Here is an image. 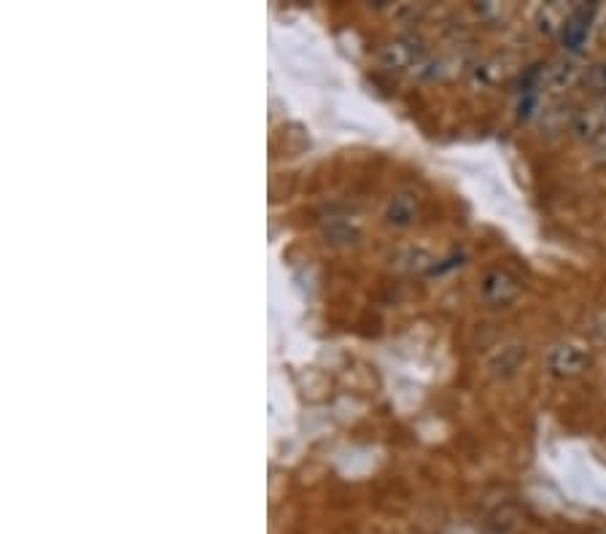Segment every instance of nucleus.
Listing matches in <instances>:
<instances>
[{
    "instance_id": "nucleus-1",
    "label": "nucleus",
    "mask_w": 606,
    "mask_h": 534,
    "mask_svg": "<svg viewBox=\"0 0 606 534\" xmlns=\"http://www.w3.org/2000/svg\"><path fill=\"white\" fill-rule=\"evenodd\" d=\"M577 133L582 138H601L606 133V98H598L577 116Z\"/></svg>"
},
{
    "instance_id": "nucleus-2",
    "label": "nucleus",
    "mask_w": 606,
    "mask_h": 534,
    "mask_svg": "<svg viewBox=\"0 0 606 534\" xmlns=\"http://www.w3.org/2000/svg\"><path fill=\"white\" fill-rule=\"evenodd\" d=\"M582 365H585V354L577 348H566V351H558L553 356V367L561 373H577V370H582Z\"/></svg>"
},
{
    "instance_id": "nucleus-3",
    "label": "nucleus",
    "mask_w": 606,
    "mask_h": 534,
    "mask_svg": "<svg viewBox=\"0 0 606 534\" xmlns=\"http://www.w3.org/2000/svg\"><path fill=\"white\" fill-rule=\"evenodd\" d=\"M488 294H491L493 300H510L512 294H515V286L510 284V278L507 276H493L491 281H488Z\"/></svg>"
},
{
    "instance_id": "nucleus-4",
    "label": "nucleus",
    "mask_w": 606,
    "mask_h": 534,
    "mask_svg": "<svg viewBox=\"0 0 606 534\" xmlns=\"http://www.w3.org/2000/svg\"><path fill=\"white\" fill-rule=\"evenodd\" d=\"M585 84H588L590 92H596V95L606 98V63L593 65V68L588 71V79H585Z\"/></svg>"
},
{
    "instance_id": "nucleus-5",
    "label": "nucleus",
    "mask_w": 606,
    "mask_h": 534,
    "mask_svg": "<svg viewBox=\"0 0 606 534\" xmlns=\"http://www.w3.org/2000/svg\"><path fill=\"white\" fill-rule=\"evenodd\" d=\"M598 149H601V154H604V157H606V133L601 135V138H598Z\"/></svg>"
},
{
    "instance_id": "nucleus-6",
    "label": "nucleus",
    "mask_w": 606,
    "mask_h": 534,
    "mask_svg": "<svg viewBox=\"0 0 606 534\" xmlns=\"http://www.w3.org/2000/svg\"><path fill=\"white\" fill-rule=\"evenodd\" d=\"M601 335L606 338V316H604V321H601Z\"/></svg>"
}]
</instances>
